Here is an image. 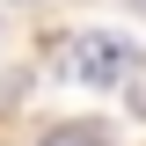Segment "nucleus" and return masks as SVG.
Masks as SVG:
<instances>
[{
  "mask_svg": "<svg viewBox=\"0 0 146 146\" xmlns=\"http://www.w3.org/2000/svg\"><path fill=\"white\" fill-rule=\"evenodd\" d=\"M124 66H131L124 36L88 29V36H73V44H66V73H73V80H88V88H117V80H124Z\"/></svg>",
  "mask_w": 146,
  "mask_h": 146,
  "instance_id": "nucleus-1",
  "label": "nucleus"
},
{
  "mask_svg": "<svg viewBox=\"0 0 146 146\" xmlns=\"http://www.w3.org/2000/svg\"><path fill=\"white\" fill-rule=\"evenodd\" d=\"M44 146H110V139H102L95 124H66V131H51Z\"/></svg>",
  "mask_w": 146,
  "mask_h": 146,
  "instance_id": "nucleus-2",
  "label": "nucleus"
}]
</instances>
